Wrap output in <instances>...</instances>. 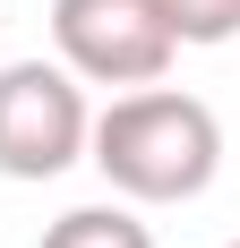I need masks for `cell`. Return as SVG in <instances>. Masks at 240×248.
<instances>
[{"instance_id": "6da1fadb", "label": "cell", "mask_w": 240, "mask_h": 248, "mask_svg": "<svg viewBox=\"0 0 240 248\" xmlns=\"http://www.w3.org/2000/svg\"><path fill=\"white\" fill-rule=\"evenodd\" d=\"M86 163L129 205H189L223 171V120H215V103L180 94V86H129L95 111Z\"/></svg>"}, {"instance_id": "7a4b0ae2", "label": "cell", "mask_w": 240, "mask_h": 248, "mask_svg": "<svg viewBox=\"0 0 240 248\" xmlns=\"http://www.w3.org/2000/svg\"><path fill=\"white\" fill-rule=\"evenodd\" d=\"M95 103L60 60H9L0 69V180H60L86 163Z\"/></svg>"}, {"instance_id": "3957f363", "label": "cell", "mask_w": 240, "mask_h": 248, "mask_svg": "<svg viewBox=\"0 0 240 248\" xmlns=\"http://www.w3.org/2000/svg\"><path fill=\"white\" fill-rule=\"evenodd\" d=\"M51 43L77 86H163L171 69V26L154 0H51Z\"/></svg>"}, {"instance_id": "277c9868", "label": "cell", "mask_w": 240, "mask_h": 248, "mask_svg": "<svg viewBox=\"0 0 240 248\" xmlns=\"http://www.w3.org/2000/svg\"><path fill=\"white\" fill-rule=\"evenodd\" d=\"M34 248H154V231L137 223L129 197H112V205H69L60 223H43Z\"/></svg>"}, {"instance_id": "5b68a950", "label": "cell", "mask_w": 240, "mask_h": 248, "mask_svg": "<svg viewBox=\"0 0 240 248\" xmlns=\"http://www.w3.org/2000/svg\"><path fill=\"white\" fill-rule=\"evenodd\" d=\"M171 43H240V0H154Z\"/></svg>"}, {"instance_id": "8992f818", "label": "cell", "mask_w": 240, "mask_h": 248, "mask_svg": "<svg viewBox=\"0 0 240 248\" xmlns=\"http://www.w3.org/2000/svg\"><path fill=\"white\" fill-rule=\"evenodd\" d=\"M232 248H240V240H232Z\"/></svg>"}]
</instances>
